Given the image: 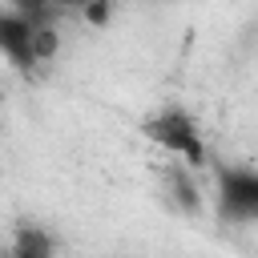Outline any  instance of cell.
<instances>
[{
    "mask_svg": "<svg viewBox=\"0 0 258 258\" xmlns=\"http://www.w3.org/2000/svg\"><path fill=\"white\" fill-rule=\"evenodd\" d=\"M218 202L234 222H258V169H226Z\"/></svg>",
    "mask_w": 258,
    "mask_h": 258,
    "instance_id": "7a4b0ae2",
    "label": "cell"
},
{
    "mask_svg": "<svg viewBox=\"0 0 258 258\" xmlns=\"http://www.w3.org/2000/svg\"><path fill=\"white\" fill-rule=\"evenodd\" d=\"M48 250H52V246L40 238V230H24V234H20V242L12 246V254H16V258H44Z\"/></svg>",
    "mask_w": 258,
    "mask_h": 258,
    "instance_id": "3957f363",
    "label": "cell"
},
{
    "mask_svg": "<svg viewBox=\"0 0 258 258\" xmlns=\"http://www.w3.org/2000/svg\"><path fill=\"white\" fill-rule=\"evenodd\" d=\"M141 133H145L153 145H161L169 157H177L181 165H189V169L206 161V145H202L198 121H194L185 109H177V105H169V109H161V113L145 117Z\"/></svg>",
    "mask_w": 258,
    "mask_h": 258,
    "instance_id": "6da1fadb",
    "label": "cell"
},
{
    "mask_svg": "<svg viewBox=\"0 0 258 258\" xmlns=\"http://www.w3.org/2000/svg\"><path fill=\"white\" fill-rule=\"evenodd\" d=\"M52 8H81V12H85L89 0H52Z\"/></svg>",
    "mask_w": 258,
    "mask_h": 258,
    "instance_id": "277c9868",
    "label": "cell"
}]
</instances>
